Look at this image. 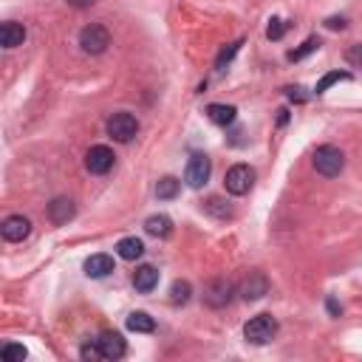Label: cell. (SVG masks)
<instances>
[{"label": "cell", "instance_id": "24", "mask_svg": "<svg viewBox=\"0 0 362 362\" xmlns=\"http://www.w3.org/2000/svg\"><path fill=\"white\" fill-rule=\"evenodd\" d=\"M345 79H351V74L348 71H331V74H326L320 82H317V94H326V90L331 88V85H337V82H345Z\"/></svg>", "mask_w": 362, "mask_h": 362}, {"label": "cell", "instance_id": "16", "mask_svg": "<svg viewBox=\"0 0 362 362\" xmlns=\"http://www.w3.org/2000/svg\"><path fill=\"white\" fill-rule=\"evenodd\" d=\"M145 233L153 235V238H170V235H173V221H170V215H164V212L150 215V218L145 221Z\"/></svg>", "mask_w": 362, "mask_h": 362}, {"label": "cell", "instance_id": "19", "mask_svg": "<svg viewBox=\"0 0 362 362\" xmlns=\"http://www.w3.org/2000/svg\"><path fill=\"white\" fill-rule=\"evenodd\" d=\"M127 329L136 331V334H153L156 331V320L148 311H133V314H127Z\"/></svg>", "mask_w": 362, "mask_h": 362}, {"label": "cell", "instance_id": "31", "mask_svg": "<svg viewBox=\"0 0 362 362\" xmlns=\"http://www.w3.org/2000/svg\"><path fill=\"white\" fill-rule=\"evenodd\" d=\"M289 100H292V102H306L308 97L303 94V88L297 85V88H289Z\"/></svg>", "mask_w": 362, "mask_h": 362}, {"label": "cell", "instance_id": "20", "mask_svg": "<svg viewBox=\"0 0 362 362\" xmlns=\"http://www.w3.org/2000/svg\"><path fill=\"white\" fill-rule=\"evenodd\" d=\"M204 212H207V215H212V218H218V221L233 218V207L226 204L223 198H218V196H210V198L204 201Z\"/></svg>", "mask_w": 362, "mask_h": 362}, {"label": "cell", "instance_id": "14", "mask_svg": "<svg viewBox=\"0 0 362 362\" xmlns=\"http://www.w3.org/2000/svg\"><path fill=\"white\" fill-rule=\"evenodd\" d=\"M113 272V258L111 255H105V252H97V255H90L88 260H85V275L88 278H108Z\"/></svg>", "mask_w": 362, "mask_h": 362}, {"label": "cell", "instance_id": "22", "mask_svg": "<svg viewBox=\"0 0 362 362\" xmlns=\"http://www.w3.org/2000/svg\"><path fill=\"white\" fill-rule=\"evenodd\" d=\"M178 190H181V181L173 178V175H164L159 184H156V196H159L162 201H173V198L178 196Z\"/></svg>", "mask_w": 362, "mask_h": 362}, {"label": "cell", "instance_id": "25", "mask_svg": "<svg viewBox=\"0 0 362 362\" xmlns=\"http://www.w3.org/2000/svg\"><path fill=\"white\" fill-rule=\"evenodd\" d=\"M317 49H320V40H317V37H308L303 45H300V49H294V52H289V60L292 63H300V60H306L311 52H317Z\"/></svg>", "mask_w": 362, "mask_h": 362}, {"label": "cell", "instance_id": "17", "mask_svg": "<svg viewBox=\"0 0 362 362\" xmlns=\"http://www.w3.org/2000/svg\"><path fill=\"white\" fill-rule=\"evenodd\" d=\"M116 255H119L122 260H139V258L145 255V244H142V238H136V235L122 238V241L116 244Z\"/></svg>", "mask_w": 362, "mask_h": 362}, {"label": "cell", "instance_id": "1", "mask_svg": "<svg viewBox=\"0 0 362 362\" xmlns=\"http://www.w3.org/2000/svg\"><path fill=\"white\" fill-rule=\"evenodd\" d=\"M314 170L320 173V175H326V178H334V175H340L343 173V167H345V153L340 150V148H334V145H320L314 150Z\"/></svg>", "mask_w": 362, "mask_h": 362}, {"label": "cell", "instance_id": "27", "mask_svg": "<svg viewBox=\"0 0 362 362\" xmlns=\"http://www.w3.org/2000/svg\"><path fill=\"white\" fill-rule=\"evenodd\" d=\"M286 29H289V23H286L283 17H272V20H269V29H266V37H269V40H283Z\"/></svg>", "mask_w": 362, "mask_h": 362}, {"label": "cell", "instance_id": "2", "mask_svg": "<svg viewBox=\"0 0 362 362\" xmlns=\"http://www.w3.org/2000/svg\"><path fill=\"white\" fill-rule=\"evenodd\" d=\"M275 334H278V320L272 314H255L244 326V337L252 345H266V343L275 340Z\"/></svg>", "mask_w": 362, "mask_h": 362}, {"label": "cell", "instance_id": "8", "mask_svg": "<svg viewBox=\"0 0 362 362\" xmlns=\"http://www.w3.org/2000/svg\"><path fill=\"white\" fill-rule=\"evenodd\" d=\"M233 294H235V286L226 281V278H215V281H210L207 289H204V300H207V306H212V308L230 306Z\"/></svg>", "mask_w": 362, "mask_h": 362}, {"label": "cell", "instance_id": "32", "mask_svg": "<svg viewBox=\"0 0 362 362\" xmlns=\"http://www.w3.org/2000/svg\"><path fill=\"white\" fill-rule=\"evenodd\" d=\"M326 308H329V314H331V317H340V314H343V306H340L334 297H329V300H326Z\"/></svg>", "mask_w": 362, "mask_h": 362}, {"label": "cell", "instance_id": "12", "mask_svg": "<svg viewBox=\"0 0 362 362\" xmlns=\"http://www.w3.org/2000/svg\"><path fill=\"white\" fill-rule=\"evenodd\" d=\"M26 42V26L23 23H15V20H6L0 26V45H3L6 52L17 49V45Z\"/></svg>", "mask_w": 362, "mask_h": 362}, {"label": "cell", "instance_id": "23", "mask_svg": "<svg viewBox=\"0 0 362 362\" xmlns=\"http://www.w3.org/2000/svg\"><path fill=\"white\" fill-rule=\"evenodd\" d=\"M26 356H29V351L23 345H17V343H6L3 348H0V359L3 362H23Z\"/></svg>", "mask_w": 362, "mask_h": 362}, {"label": "cell", "instance_id": "30", "mask_svg": "<svg viewBox=\"0 0 362 362\" xmlns=\"http://www.w3.org/2000/svg\"><path fill=\"white\" fill-rule=\"evenodd\" d=\"M326 26H329L331 31H343V29L348 26V20H345V17H329V20H326Z\"/></svg>", "mask_w": 362, "mask_h": 362}, {"label": "cell", "instance_id": "18", "mask_svg": "<svg viewBox=\"0 0 362 362\" xmlns=\"http://www.w3.org/2000/svg\"><path fill=\"white\" fill-rule=\"evenodd\" d=\"M235 116H238V111H235L233 105H221V102L207 105V119H210L212 125L226 127V125H233V122H235Z\"/></svg>", "mask_w": 362, "mask_h": 362}, {"label": "cell", "instance_id": "13", "mask_svg": "<svg viewBox=\"0 0 362 362\" xmlns=\"http://www.w3.org/2000/svg\"><path fill=\"white\" fill-rule=\"evenodd\" d=\"M133 286H136V292L150 294V292L159 286V269H156V266H150V263L139 266V269L133 272Z\"/></svg>", "mask_w": 362, "mask_h": 362}, {"label": "cell", "instance_id": "6", "mask_svg": "<svg viewBox=\"0 0 362 362\" xmlns=\"http://www.w3.org/2000/svg\"><path fill=\"white\" fill-rule=\"evenodd\" d=\"M210 173H212V164L204 153H193L190 162H187V170H184V181L193 187V190H201L207 181H210Z\"/></svg>", "mask_w": 362, "mask_h": 362}, {"label": "cell", "instance_id": "9", "mask_svg": "<svg viewBox=\"0 0 362 362\" xmlns=\"http://www.w3.org/2000/svg\"><path fill=\"white\" fill-rule=\"evenodd\" d=\"M269 289H272V283H269V278L263 275V272H249V275L241 281V286H238V294H241L244 300L255 303V300L266 297Z\"/></svg>", "mask_w": 362, "mask_h": 362}, {"label": "cell", "instance_id": "33", "mask_svg": "<svg viewBox=\"0 0 362 362\" xmlns=\"http://www.w3.org/2000/svg\"><path fill=\"white\" fill-rule=\"evenodd\" d=\"M68 3H71L74 9H88V6H94L97 0H68Z\"/></svg>", "mask_w": 362, "mask_h": 362}, {"label": "cell", "instance_id": "11", "mask_svg": "<svg viewBox=\"0 0 362 362\" xmlns=\"http://www.w3.org/2000/svg\"><path fill=\"white\" fill-rule=\"evenodd\" d=\"M100 351H102V359H122L127 354V343L119 331H105L100 340Z\"/></svg>", "mask_w": 362, "mask_h": 362}, {"label": "cell", "instance_id": "28", "mask_svg": "<svg viewBox=\"0 0 362 362\" xmlns=\"http://www.w3.org/2000/svg\"><path fill=\"white\" fill-rule=\"evenodd\" d=\"M79 356H82V359H88V362H97V359H102L100 343H97V340H94V343H85V345L79 348Z\"/></svg>", "mask_w": 362, "mask_h": 362}, {"label": "cell", "instance_id": "5", "mask_svg": "<svg viewBox=\"0 0 362 362\" xmlns=\"http://www.w3.org/2000/svg\"><path fill=\"white\" fill-rule=\"evenodd\" d=\"M255 184V170L249 164H233L223 175V187L230 196H246Z\"/></svg>", "mask_w": 362, "mask_h": 362}, {"label": "cell", "instance_id": "10", "mask_svg": "<svg viewBox=\"0 0 362 362\" xmlns=\"http://www.w3.org/2000/svg\"><path fill=\"white\" fill-rule=\"evenodd\" d=\"M0 233L9 244H20L31 235V221L26 215H9L3 223H0Z\"/></svg>", "mask_w": 362, "mask_h": 362}, {"label": "cell", "instance_id": "15", "mask_svg": "<svg viewBox=\"0 0 362 362\" xmlns=\"http://www.w3.org/2000/svg\"><path fill=\"white\" fill-rule=\"evenodd\" d=\"M74 212H77V207H74L71 198H54V201L49 204V221H52L54 226L68 223V221L74 218Z\"/></svg>", "mask_w": 362, "mask_h": 362}, {"label": "cell", "instance_id": "21", "mask_svg": "<svg viewBox=\"0 0 362 362\" xmlns=\"http://www.w3.org/2000/svg\"><path fill=\"white\" fill-rule=\"evenodd\" d=\"M190 297H193L190 281H175V283L170 286V303H173V306H184V303H190Z\"/></svg>", "mask_w": 362, "mask_h": 362}, {"label": "cell", "instance_id": "4", "mask_svg": "<svg viewBox=\"0 0 362 362\" xmlns=\"http://www.w3.org/2000/svg\"><path fill=\"white\" fill-rule=\"evenodd\" d=\"M111 45V31L102 26V23H88L82 31H79V49L85 54H105Z\"/></svg>", "mask_w": 362, "mask_h": 362}, {"label": "cell", "instance_id": "7", "mask_svg": "<svg viewBox=\"0 0 362 362\" xmlns=\"http://www.w3.org/2000/svg\"><path fill=\"white\" fill-rule=\"evenodd\" d=\"M113 164H116V156H113V150L108 145H94L88 150V156H85V167H88V173H94V175L111 173Z\"/></svg>", "mask_w": 362, "mask_h": 362}, {"label": "cell", "instance_id": "3", "mask_svg": "<svg viewBox=\"0 0 362 362\" xmlns=\"http://www.w3.org/2000/svg\"><path fill=\"white\" fill-rule=\"evenodd\" d=\"M105 130H108V136H111L113 142L127 145V142L136 139V133H139V119H136L133 113H127V111H119V113H113L108 119Z\"/></svg>", "mask_w": 362, "mask_h": 362}, {"label": "cell", "instance_id": "26", "mask_svg": "<svg viewBox=\"0 0 362 362\" xmlns=\"http://www.w3.org/2000/svg\"><path fill=\"white\" fill-rule=\"evenodd\" d=\"M241 45H244V40L233 42L230 49H223V52L218 54V60H215V68H218V71H223V65H230V63H233V57H235V54L241 52Z\"/></svg>", "mask_w": 362, "mask_h": 362}, {"label": "cell", "instance_id": "29", "mask_svg": "<svg viewBox=\"0 0 362 362\" xmlns=\"http://www.w3.org/2000/svg\"><path fill=\"white\" fill-rule=\"evenodd\" d=\"M345 60H348V65H362V45H351L345 52Z\"/></svg>", "mask_w": 362, "mask_h": 362}]
</instances>
